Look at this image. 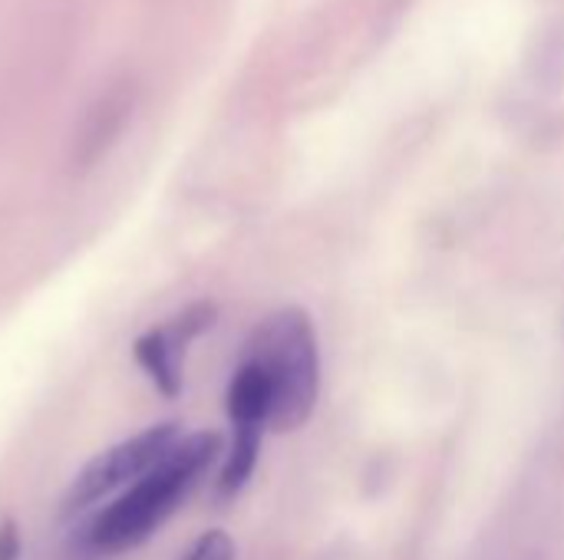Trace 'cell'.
<instances>
[{"label": "cell", "mask_w": 564, "mask_h": 560, "mask_svg": "<svg viewBox=\"0 0 564 560\" xmlns=\"http://www.w3.org/2000/svg\"><path fill=\"white\" fill-rule=\"evenodd\" d=\"M221 455V436L212 429L182 436L169 455L132 482L119 498L99 508L76 535V551L89 558H116L145 545L188 498L198 479Z\"/></svg>", "instance_id": "1"}, {"label": "cell", "mask_w": 564, "mask_h": 560, "mask_svg": "<svg viewBox=\"0 0 564 560\" xmlns=\"http://www.w3.org/2000/svg\"><path fill=\"white\" fill-rule=\"evenodd\" d=\"M245 356L261 366L271 389V429H301L321 396V347L307 310L281 307L258 323Z\"/></svg>", "instance_id": "2"}, {"label": "cell", "mask_w": 564, "mask_h": 560, "mask_svg": "<svg viewBox=\"0 0 564 560\" xmlns=\"http://www.w3.org/2000/svg\"><path fill=\"white\" fill-rule=\"evenodd\" d=\"M178 439H182L178 422H155L142 432H135L132 439L89 459L76 472V479L69 482V488L63 495V508H59L63 518H76L86 508H93L96 502H102L106 495L139 482L149 469H155L169 455V449Z\"/></svg>", "instance_id": "3"}, {"label": "cell", "mask_w": 564, "mask_h": 560, "mask_svg": "<svg viewBox=\"0 0 564 560\" xmlns=\"http://www.w3.org/2000/svg\"><path fill=\"white\" fill-rule=\"evenodd\" d=\"M215 320H218V307L212 300H195L182 314L165 320L162 327H152L142 337H135L132 356H135L139 370L149 376V383L165 399H175L182 393L185 353L202 333H208L215 327Z\"/></svg>", "instance_id": "4"}, {"label": "cell", "mask_w": 564, "mask_h": 560, "mask_svg": "<svg viewBox=\"0 0 564 560\" xmlns=\"http://www.w3.org/2000/svg\"><path fill=\"white\" fill-rule=\"evenodd\" d=\"M225 409L231 429L238 426H254V429H271V389L258 363L248 356L238 363L228 393H225Z\"/></svg>", "instance_id": "5"}, {"label": "cell", "mask_w": 564, "mask_h": 560, "mask_svg": "<svg viewBox=\"0 0 564 560\" xmlns=\"http://www.w3.org/2000/svg\"><path fill=\"white\" fill-rule=\"evenodd\" d=\"M268 429H254V426H238L231 429V449L225 455L221 475H218V495L221 498H235L254 475L258 459H261V439Z\"/></svg>", "instance_id": "6"}, {"label": "cell", "mask_w": 564, "mask_h": 560, "mask_svg": "<svg viewBox=\"0 0 564 560\" xmlns=\"http://www.w3.org/2000/svg\"><path fill=\"white\" fill-rule=\"evenodd\" d=\"M182 560H235V541L228 538V531L212 528L188 548Z\"/></svg>", "instance_id": "7"}, {"label": "cell", "mask_w": 564, "mask_h": 560, "mask_svg": "<svg viewBox=\"0 0 564 560\" xmlns=\"http://www.w3.org/2000/svg\"><path fill=\"white\" fill-rule=\"evenodd\" d=\"M23 554V538H20V525L13 518L0 521V560H20Z\"/></svg>", "instance_id": "8"}]
</instances>
